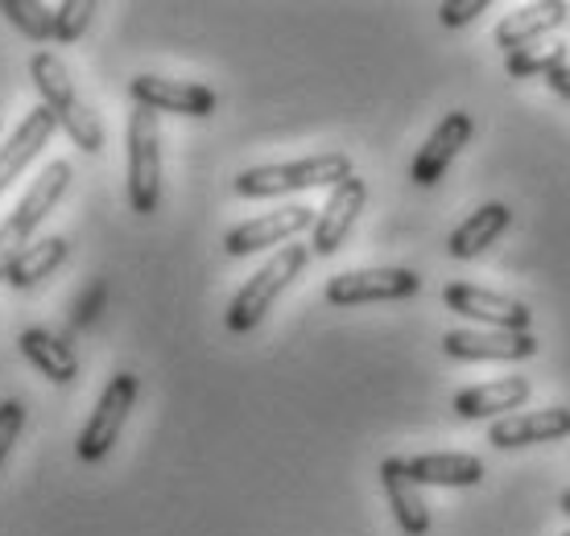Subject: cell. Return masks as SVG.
Instances as JSON below:
<instances>
[{"label":"cell","mask_w":570,"mask_h":536,"mask_svg":"<svg viewBox=\"0 0 570 536\" xmlns=\"http://www.w3.org/2000/svg\"><path fill=\"white\" fill-rule=\"evenodd\" d=\"M475 137V120L468 112H446L439 120V128L426 137V145L417 149L410 182L414 186H439L442 173L451 170V161L459 157V149H468V141Z\"/></svg>","instance_id":"13"},{"label":"cell","mask_w":570,"mask_h":536,"mask_svg":"<svg viewBox=\"0 0 570 536\" xmlns=\"http://www.w3.org/2000/svg\"><path fill=\"white\" fill-rule=\"evenodd\" d=\"M533 396V380L529 376H504V380H488V384H471L463 393H455L451 409L463 421H488V417H513L521 405Z\"/></svg>","instance_id":"15"},{"label":"cell","mask_w":570,"mask_h":536,"mask_svg":"<svg viewBox=\"0 0 570 536\" xmlns=\"http://www.w3.org/2000/svg\"><path fill=\"white\" fill-rule=\"evenodd\" d=\"M546 87H550L558 99H567L570 103V62H562V67H554V71L546 75Z\"/></svg>","instance_id":"29"},{"label":"cell","mask_w":570,"mask_h":536,"mask_svg":"<svg viewBox=\"0 0 570 536\" xmlns=\"http://www.w3.org/2000/svg\"><path fill=\"white\" fill-rule=\"evenodd\" d=\"M21 429H26V405H21V400H4V405H0V466H4L9 450L17 446Z\"/></svg>","instance_id":"26"},{"label":"cell","mask_w":570,"mask_h":536,"mask_svg":"<svg viewBox=\"0 0 570 536\" xmlns=\"http://www.w3.org/2000/svg\"><path fill=\"white\" fill-rule=\"evenodd\" d=\"M401 466L417 487H475V483H484V463L475 454H414V458H401Z\"/></svg>","instance_id":"18"},{"label":"cell","mask_w":570,"mask_h":536,"mask_svg":"<svg viewBox=\"0 0 570 536\" xmlns=\"http://www.w3.org/2000/svg\"><path fill=\"white\" fill-rule=\"evenodd\" d=\"M381 483H385L389 508H393V520L401 524V533L426 536L430 533V508H426V499H422V487L405 475L401 458H385V463H381Z\"/></svg>","instance_id":"20"},{"label":"cell","mask_w":570,"mask_h":536,"mask_svg":"<svg viewBox=\"0 0 570 536\" xmlns=\"http://www.w3.org/2000/svg\"><path fill=\"white\" fill-rule=\"evenodd\" d=\"M562 62H570L567 46L562 42H538V46H525V50H517V54H509V75L513 79H525V75H550L554 67H562Z\"/></svg>","instance_id":"24"},{"label":"cell","mask_w":570,"mask_h":536,"mask_svg":"<svg viewBox=\"0 0 570 536\" xmlns=\"http://www.w3.org/2000/svg\"><path fill=\"white\" fill-rule=\"evenodd\" d=\"M442 301H446V310L463 314V318L480 322L484 330L533 335V310L509 294H497V289H484V285H471V281H451L442 289Z\"/></svg>","instance_id":"7"},{"label":"cell","mask_w":570,"mask_h":536,"mask_svg":"<svg viewBox=\"0 0 570 536\" xmlns=\"http://www.w3.org/2000/svg\"><path fill=\"white\" fill-rule=\"evenodd\" d=\"M314 215L318 211L302 207V202H294V207H277V211L261 215V219H248V224L232 227L228 236H224V252L253 256V252H261V248H285V244H294L298 231L314 227Z\"/></svg>","instance_id":"12"},{"label":"cell","mask_w":570,"mask_h":536,"mask_svg":"<svg viewBox=\"0 0 570 536\" xmlns=\"http://www.w3.org/2000/svg\"><path fill=\"white\" fill-rule=\"evenodd\" d=\"M100 301H104V285L96 281V285H87V294H83V301L75 306V326L83 330L91 318H96V310H100Z\"/></svg>","instance_id":"28"},{"label":"cell","mask_w":570,"mask_h":536,"mask_svg":"<svg viewBox=\"0 0 570 536\" xmlns=\"http://www.w3.org/2000/svg\"><path fill=\"white\" fill-rule=\"evenodd\" d=\"M484 13H488V0H442L439 4V21L446 29H463Z\"/></svg>","instance_id":"27"},{"label":"cell","mask_w":570,"mask_h":536,"mask_svg":"<svg viewBox=\"0 0 570 536\" xmlns=\"http://www.w3.org/2000/svg\"><path fill=\"white\" fill-rule=\"evenodd\" d=\"M55 132H58L55 116L46 112V108H33V112L4 137V145H0V195L29 170V161L42 153Z\"/></svg>","instance_id":"16"},{"label":"cell","mask_w":570,"mask_h":536,"mask_svg":"<svg viewBox=\"0 0 570 536\" xmlns=\"http://www.w3.org/2000/svg\"><path fill=\"white\" fill-rule=\"evenodd\" d=\"M137 393H141V380L132 371H116L112 380H108V388L100 393L96 409L87 417L83 434L75 441V454L83 463H104L112 454V446L120 441V429H125L132 405H137Z\"/></svg>","instance_id":"6"},{"label":"cell","mask_w":570,"mask_h":536,"mask_svg":"<svg viewBox=\"0 0 570 536\" xmlns=\"http://www.w3.org/2000/svg\"><path fill=\"white\" fill-rule=\"evenodd\" d=\"M442 355L459 364H513L538 355V335H509V330H446Z\"/></svg>","instance_id":"11"},{"label":"cell","mask_w":570,"mask_h":536,"mask_svg":"<svg viewBox=\"0 0 570 536\" xmlns=\"http://www.w3.org/2000/svg\"><path fill=\"white\" fill-rule=\"evenodd\" d=\"M567 21H570V4H562V0L525 4V9H517V13H509L504 21H500L497 33H492V42H497L500 50L517 54V50L538 46L542 38H550V33H554V29H562Z\"/></svg>","instance_id":"17"},{"label":"cell","mask_w":570,"mask_h":536,"mask_svg":"<svg viewBox=\"0 0 570 536\" xmlns=\"http://www.w3.org/2000/svg\"><path fill=\"white\" fill-rule=\"evenodd\" d=\"M91 21H96V4L91 0H62L55 9V42H79Z\"/></svg>","instance_id":"25"},{"label":"cell","mask_w":570,"mask_h":536,"mask_svg":"<svg viewBox=\"0 0 570 536\" xmlns=\"http://www.w3.org/2000/svg\"><path fill=\"white\" fill-rule=\"evenodd\" d=\"M17 347H21V355H26L29 364L38 367L50 384H58V388L75 384V376H79V359H75V351L67 347V339H58L55 330H46V326L21 330V335H17Z\"/></svg>","instance_id":"21"},{"label":"cell","mask_w":570,"mask_h":536,"mask_svg":"<svg viewBox=\"0 0 570 536\" xmlns=\"http://www.w3.org/2000/svg\"><path fill=\"white\" fill-rule=\"evenodd\" d=\"M422 289L414 268H352L335 272L323 289L331 306H368V301H405Z\"/></svg>","instance_id":"8"},{"label":"cell","mask_w":570,"mask_h":536,"mask_svg":"<svg viewBox=\"0 0 570 536\" xmlns=\"http://www.w3.org/2000/svg\"><path fill=\"white\" fill-rule=\"evenodd\" d=\"M509 227H513V211H509L504 202H484L480 211H471L468 219L446 236V252L455 256V260H475V256H484Z\"/></svg>","instance_id":"19"},{"label":"cell","mask_w":570,"mask_h":536,"mask_svg":"<svg viewBox=\"0 0 570 536\" xmlns=\"http://www.w3.org/2000/svg\"><path fill=\"white\" fill-rule=\"evenodd\" d=\"M29 79H33L38 96H42V108L55 116V125L71 137L75 149H83V153H91V157L100 153L104 149L100 116L75 96V83H71V75H67V67H62V58H55L50 50H38V54L29 58Z\"/></svg>","instance_id":"1"},{"label":"cell","mask_w":570,"mask_h":536,"mask_svg":"<svg viewBox=\"0 0 570 536\" xmlns=\"http://www.w3.org/2000/svg\"><path fill=\"white\" fill-rule=\"evenodd\" d=\"M67 252H71V244L62 240V236H46V240H33L26 248V252L17 256V265L9 268V281L4 285H13V289H33L38 281H46L50 272H55L62 260H67Z\"/></svg>","instance_id":"22"},{"label":"cell","mask_w":570,"mask_h":536,"mask_svg":"<svg viewBox=\"0 0 570 536\" xmlns=\"http://www.w3.org/2000/svg\"><path fill=\"white\" fill-rule=\"evenodd\" d=\"M352 178V157L347 153H314L302 161H277V166H253L236 173V195L240 198H277L294 190H314V186H335Z\"/></svg>","instance_id":"3"},{"label":"cell","mask_w":570,"mask_h":536,"mask_svg":"<svg viewBox=\"0 0 570 536\" xmlns=\"http://www.w3.org/2000/svg\"><path fill=\"white\" fill-rule=\"evenodd\" d=\"M129 96L137 108H149V112H174V116H212L219 108V96H215L207 83H183V79H161V75H137L129 83Z\"/></svg>","instance_id":"10"},{"label":"cell","mask_w":570,"mask_h":536,"mask_svg":"<svg viewBox=\"0 0 570 536\" xmlns=\"http://www.w3.org/2000/svg\"><path fill=\"white\" fill-rule=\"evenodd\" d=\"M567 536H570V533H567Z\"/></svg>","instance_id":"31"},{"label":"cell","mask_w":570,"mask_h":536,"mask_svg":"<svg viewBox=\"0 0 570 536\" xmlns=\"http://www.w3.org/2000/svg\"><path fill=\"white\" fill-rule=\"evenodd\" d=\"M75 170L71 161H50L33 182H29L26 198L13 207V215L0 224V281H9V268L17 265V256L29 248V236L42 227V219L55 211L62 195H67V186H71Z\"/></svg>","instance_id":"4"},{"label":"cell","mask_w":570,"mask_h":536,"mask_svg":"<svg viewBox=\"0 0 570 536\" xmlns=\"http://www.w3.org/2000/svg\"><path fill=\"white\" fill-rule=\"evenodd\" d=\"M125 149H129V207L137 215H154L161 202V128L149 108L132 103Z\"/></svg>","instance_id":"5"},{"label":"cell","mask_w":570,"mask_h":536,"mask_svg":"<svg viewBox=\"0 0 570 536\" xmlns=\"http://www.w3.org/2000/svg\"><path fill=\"white\" fill-rule=\"evenodd\" d=\"M558 508H562V516H567V520H570V492L558 495Z\"/></svg>","instance_id":"30"},{"label":"cell","mask_w":570,"mask_h":536,"mask_svg":"<svg viewBox=\"0 0 570 536\" xmlns=\"http://www.w3.org/2000/svg\"><path fill=\"white\" fill-rule=\"evenodd\" d=\"M364 202H368V182H364L360 173L343 178V182L327 195L323 211L314 215L311 252L314 256H335V252H340L343 240H347V236H352V227H356L360 211H364Z\"/></svg>","instance_id":"9"},{"label":"cell","mask_w":570,"mask_h":536,"mask_svg":"<svg viewBox=\"0 0 570 536\" xmlns=\"http://www.w3.org/2000/svg\"><path fill=\"white\" fill-rule=\"evenodd\" d=\"M306 265H311V248H306V244H285V248H277V252L240 285V294L228 301L224 322H228L232 335L257 330L261 318L273 310V301L289 289V281H298Z\"/></svg>","instance_id":"2"},{"label":"cell","mask_w":570,"mask_h":536,"mask_svg":"<svg viewBox=\"0 0 570 536\" xmlns=\"http://www.w3.org/2000/svg\"><path fill=\"white\" fill-rule=\"evenodd\" d=\"M0 17H9L17 33H26L29 42H55V9L38 0H0Z\"/></svg>","instance_id":"23"},{"label":"cell","mask_w":570,"mask_h":536,"mask_svg":"<svg viewBox=\"0 0 570 536\" xmlns=\"http://www.w3.org/2000/svg\"><path fill=\"white\" fill-rule=\"evenodd\" d=\"M570 438V409L550 405L538 413H513V417H500L488 429V441L497 450H529V446H546V441Z\"/></svg>","instance_id":"14"}]
</instances>
